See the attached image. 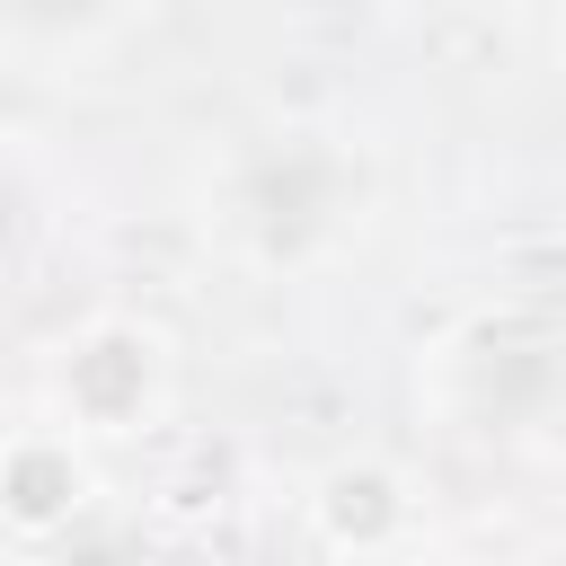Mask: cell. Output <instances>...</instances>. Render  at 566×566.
Returning a JSON list of instances; mask_svg holds the SVG:
<instances>
[{"mask_svg":"<svg viewBox=\"0 0 566 566\" xmlns=\"http://www.w3.org/2000/svg\"><path fill=\"white\" fill-rule=\"evenodd\" d=\"M363 212V159L318 133V124H283L256 133L230 177H221V221L256 265H301L327 239H345V221Z\"/></svg>","mask_w":566,"mask_h":566,"instance_id":"obj_1","label":"cell"},{"mask_svg":"<svg viewBox=\"0 0 566 566\" xmlns=\"http://www.w3.org/2000/svg\"><path fill=\"white\" fill-rule=\"evenodd\" d=\"M451 407L478 433H531L566 407V336L548 318H469L451 336Z\"/></svg>","mask_w":566,"mask_h":566,"instance_id":"obj_2","label":"cell"},{"mask_svg":"<svg viewBox=\"0 0 566 566\" xmlns=\"http://www.w3.org/2000/svg\"><path fill=\"white\" fill-rule=\"evenodd\" d=\"M159 389H168V345H159V327H142V318H97V327H80V336L62 345V371H53L62 416L88 424V433H133V424L159 407Z\"/></svg>","mask_w":566,"mask_h":566,"instance_id":"obj_3","label":"cell"},{"mask_svg":"<svg viewBox=\"0 0 566 566\" xmlns=\"http://www.w3.org/2000/svg\"><path fill=\"white\" fill-rule=\"evenodd\" d=\"M0 513L18 531H35V539H53V531H71L88 513V460L71 451V433L35 424V433H18L0 451Z\"/></svg>","mask_w":566,"mask_h":566,"instance_id":"obj_4","label":"cell"},{"mask_svg":"<svg viewBox=\"0 0 566 566\" xmlns=\"http://www.w3.org/2000/svg\"><path fill=\"white\" fill-rule=\"evenodd\" d=\"M318 531H327L336 548H380V539H398V531H407V486H398V469H380V460L327 469V478H318Z\"/></svg>","mask_w":566,"mask_h":566,"instance_id":"obj_5","label":"cell"},{"mask_svg":"<svg viewBox=\"0 0 566 566\" xmlns=\"http://www.w3.org/2000/svg\"><path fill=\"white\" fill-rule=\"evenodd\" d=\"M106 18V0H0V27L27 35V44H71Z\"/></svg>","mask_w":566,"mask_h":566,"instance_id":"obj_6","label":"cell"},{"mask_svg":"<svg viewBox=\"0 0 566 566\" xmlns=\"http://www.w3.org/2000/svg\"><path fill=\"white\" fill-rule=\"evenodd\" d=\"M27 239H35V186L0 159V265H18V256H27Z\"/></svg>","mask_w":566,"mask_h":566,"instance_id":"obj_7","label":"cell"}]
</instances>
